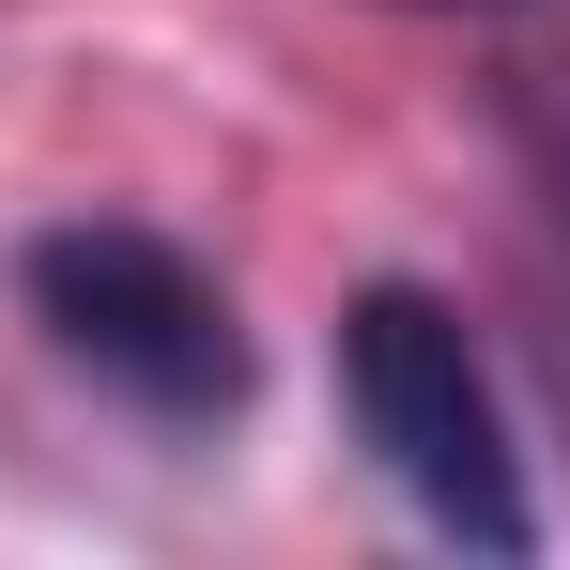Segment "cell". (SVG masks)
Here are the masks:
<instances>
[{"instance_id": "cell-2", "label": "cell", "mask_w": 570, "mask_h": 570, "mask_svg": "<svg viewBox=\"0 0 570 570\" xmlns=\"http://www.w3.org/2000/svg\"><path fill=\"white\" fill-rule=\"evenodd\" d=\"M16 293H31V324L108 385V401H139V416H232L247 401V324H232V293L200 278L170 232H139V216H62V232H31L16 247Z\"/></svg>"}, {"instance_id": "cell-1", "label": "cell", "mask_w": 570, "mask_h": 570, "mask_svg": "<svg viewBox=\"0 0 570 570\" xmlns=\"http://www.w3.org/2000/svg\"><path fill=\"white\" fill-rule=\"evenodd\" d=\"M340 401L371 432V463L416 493V524H448L478 556H524L540 509H524V448H509V401H493V355L463 340V308L416 278H371L340 308Z\"/></svg>"}]
</instances>
